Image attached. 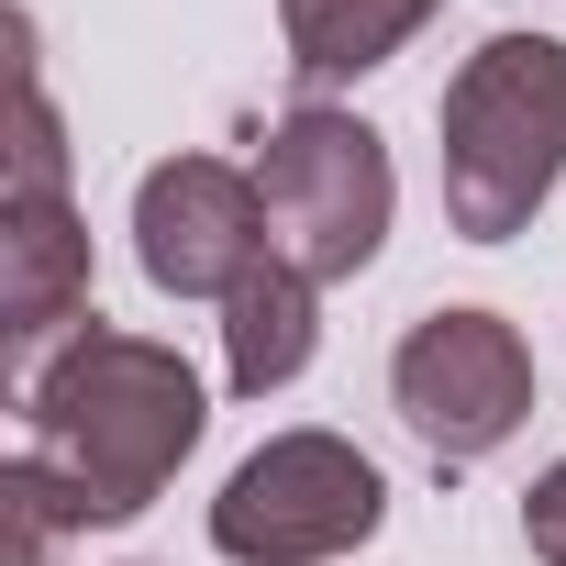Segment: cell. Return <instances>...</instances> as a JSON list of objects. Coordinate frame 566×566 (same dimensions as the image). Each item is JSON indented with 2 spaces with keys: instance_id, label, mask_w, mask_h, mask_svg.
Returning <instances> with one entry per match:
<instances>
[{
  "instance_id": "cell-6",
  "label": "cell",
  "mask_w": 566,
  "mask_h": 566,
  "mask_svg": "<svg viewBox=\"0 0 566 566\" xmlns=\"http://www.w3.org/2000/svg\"><path fill=\"white\" fill-rule=\"evenodd\" d=\"M266 255L277 244H266L255 167H233V156H167V167H145V189H134V266H145V290H167V301H233Z\"/></svg>"
},
{
  "instance_id": "cell-1",
  "label": "cell",
  "mask_w": 566,
  "mask_h": 566,
  "mask_svg": "<svg viewBox=\"0 0 566 566\" xmlns=\"http://www.w3.org/2000/svg\"><path fill=\"white\" fill-rule=\"evenodd\" d=\"M200 422H211V400L178 345L90 323L78 345H56L23 378V478L45 489L56 522H134L167 500Z\"/></svg>"
},
{
  "instance_id": "cell-4",
  "label": "cell",
  "mask_w": 566,
  "mask_h": 566,
  "mask_svg": "<svg viewBox=\"0 0 566 566\" xmlns=\"http://www.w3.org/2000/svg\"><path fill=\"white\" fill-rule=\"evenodd\" d=\"M378 522H389L378 455L345 444V433H323V422L266 433V444L222 478V500H211L222 566H334V555H356Z\"/></svg>"
},
{
  "instance_id": "cell-5",
  "label": "cell",
  "mask_w": 566,
  "mask_h": 566,
  "mask_svg": "<svg viewBox=\"0 0 566 566\" xmlns=\"http://www.w3.org/2000/svg\"><path fill=\"white\" fill-rule=\"evenodd\" d=\"M389 400H400V422L433 467H478L533 422V345L478 301L422 312L389 356Z\"/></svg>"
},
{
  "instance_id": "cell-11",
  "label": "cell",
  "mask_w": 566,
  "mask_h": 566,
  "mask_svg": "<svg viewBox=\"0 0 566 566\" xmlns=\"http://www.w3.org/2000/svg\"><path fill=\"white\" fill-rule=\"evenodd\" d=\"M522 544H533V566H566V455L522 489Z\"/></svg>"
},
{
  "instance_id": "cell-9",
  "label": "cell",
  "mask_w": 566,
  "mask_h": 566,
  "mask_svg": "<svg viewBox=\"0 0 566 566\" xmlns=\"http://www.w3.org/2000/svg\"><path fill=\"white\" fill-rule=\"evenodd\" d=\"M433 12H444V0H277V34H290V67L312 90H334V78L389 67Z\"/></svg>"
},
{
  "instance_id": "cell-8",
  "label": "cell",
  "mask_w": 566,
  "mask_h": 566,
  "mask_svg": "<svg viewBox=\"0 0 566 566\" xmlns=\"http://www.w3.org/2000/svg\"><path fill=\"white\" fill-rule=\"evenodd\" d=\"M312 345H323V290L290 255H266L244 290L222 301V378H233V400H277L312 367Z\"/></svg>"
},
{
  "instance_id": "cell-3",
  "label": "cell",
  "mask_w": 566,
  "mask_h": 566,
  "mask_svg": "<svg viewBox=\"0 0 566 566\" xmlns=\"http://www.w3.org/2000/svg\"><path fill=\"white\" fill-rule=\"evenodd\" d=\"M255 200H266V244L290 255L312 290H334V277L378 266L389 244V211H400V167L389 145L356 123V112H290V123H266L255 145Z\"/></svg>"
},
{
  "instance_id": "cell-10",
  "label": "cell",
  "mask_w": 566,
  "mask_h": 566,
  "mask_svg": "<svg viewBox=\"0 0 566 566\" xmlns=\"http://www.w3.org/2000/svg\"><path fill=\"white\" fill-rule=\"evenodd\" d=\"M23 34V101H12V200H67V134H56V101H45V67H34V23Z\"/></svg>"
},
{
  "instance_id": "cell-2",
  "label": "cell",
  "mask_w": 566,
  "mask_h": 566,
  "mask_svg": "<svg viewBox=\"0 0 566 566\" xmlns=\"http://www.w3.org/2000/svg\"><path fill=\"white\" fill-rule=\"evenodd\" d=\"M444 222L467 244L533 233V211L566 178V34H489L444 78Z\"/></svg>"
},
{
  "instance_id": "cell-7",
  "label": "cell",
  "mask_w": 566,
  "mask_h": 566,
  "mask_svg": "<svg viewBox=\"0 0 566 566\" xmlns=\"http://www.w3.org/2000/svg\"><path fill=\"white\" fill-rule=\"evenodd\" d=\"M0 323H12L23 378L101 323L90 312V222L67 200H0Z\"/></svg>"
}]
</instances>
